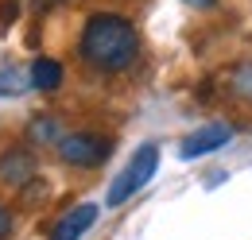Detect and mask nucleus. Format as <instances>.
<instances>
[{
  "label": "nucleus",
  "instance_id": "8",
  "mask_svg": "<svg viewBox=\"0 0 252 240\" xmlns=\"http://www.w3.org/2000/svg\"><path fill=\"white\" fill-rule=\"evenodd\" d=\"M66 132L59 128V120L55 117H35L32 124H28V140L32 144H59Z\"/></svg>",
  "mask_w": 252,
  "mask_h": 240
},
{
  "label": "nucleus",
  "instance_id": "7",
  "mask_svg": "<svg viewBox=\"0 0 252 240\" xmlns=\"http://www.w3.org/2000/svg\"><path fill=\"white\" fill-rule=\"evenodd\" d=\"M28 78H32L35 90L55 93L59 86H63V62H59V59H35L32 70H28Z\"/></svg>",
  "mask_w": 252,
  "mask_h": 240
},
{
  "label": "nucleus",
  "instance_id": "12",
  "mask_svg": "<svg viewBox=\"0 0 252 240\" xmlns=\"http://www.w3.org/2000/svg\"><path fill=\"white\" fill-rule=\"evenodd\" d=\"M183 4H190V8H202V12H206V8H214L218 0H183Z\"/></svg>",
  "mask_w": 252,
  "mask_h": 240
},
{
  "label": "nucleus",
  "instance_id": "6",
  "mask_svg": "<svg viewBox=\"0 0 252 240\" xmlns=\"http://www.w3.org/2000/svg\"><path fill=\"white\" fill-rule=\"evenodd\" d=\"M94 221H97V206H94V202H82V206H74L66 217L55 221L51 240H82L90 229H94Z\"/></svg>",
  "mask_w": 252,
  "mask_h": 240
},
{
  "label": "nucleus",
  "instance_id": "3",
  "mask_svg": "<svg viewBox=\"0 0 252 240\" xmlns=\"http://www.w3.org/2000/svg\"><path fill=\"white\" fill-rule=\"evenodd\" d=\"M55 148H59V159H63L66 167L94 171V167H101L113 155V140L101 136V132H66Z\"/></svg>",
  "mask_w": 252,
  "mask_h": 240
},
{
  "label": "nucleus",
  "instance_id": "9",
  "mask_svg": "<svg viewBox=\"0 0 252 240\" xmlns=\"http://www.w3.org/2000/svg\"><path fill=\"white\" fill-rule=\"evenodd\" d=\"M229 93H233L237 101L252 105V62H241V66L229 74Z\"/></svg>",
  "mask_w": 252,
  "mask_h": 240
},
{
  "label": "nucleus",
  "instance_id": "4",
  "mask_svg": "<svg viewBox=\"0 0 252 240\" xmlns=\"http://www.w3.org/2000/svg\"><path fill=\"white\" fill-rule=\"evenodd\" d=\"M229 140H233V124L214 120V124H202V128H194L187 140H183L179 155H183V159H202V155H214V151H221Z\"/></svg>",
  "mask_w": 252,
  "mask_h": 240
},
{
  "label": "nucleus",
  "instance_id": "11",
  "mask_svg": "<svg viewBox=\"0 0 252 240\" xmlns=\"http://www.w3.org/2000/svg\"><path fill=\"white\" fill-rule=\"evenodd\" d=\"M8 233H12V213H8L4 206H0V240L8 237Z\"/></svg>",
  "mask_w": 252,
  "mask_h": 240
},
{
  "label": "nucleus",
  "instance_id": "1",
  "mask_svg": "<svg viewBox=\"0 0 252 240\" xmlns=\"http://www.w3.org/2000/svg\"><path fill=\"white\" fill-rule=\"evenodd\" d=\"M78 55L97 74H125L140 59V31L117 12H94L78 35Z\"/></svg>",
  "mask_w": 252,
  "mask_h": 240
},
{
  "label": "nucleus",
  "instance_id": "10",
  "mask_svg": "<svg viewBox=\"0 0 252 240\" xmlns=\"http://www.w3.org/2000/svg\"><path fill=\"white\" fill-rule=\"evenodd\" d=\"M16 12H20V0H0V35L16 24Z\"/></svg>",
  "mask_w": 252,
  "mask_h": 240
},
{
  "label": "nucleus",
  "instance_id": "2",
  "mask_svg": "<svg viewBox=\"0 0 252 240\" xmlns=\"http://www.w3.org/2000/svg\"><path fill=\"white\" fill-rule=\"evenodd\" d=\"M156 167H159V148L156 144H140V148L132 151V159H128V167L113 179L109 186V206H125L132 194H140L148 182L156 179Z\"/></svg>",
  "mask_w": 252,
  "mask_h": 240
},
{
  "label": "nucleus",
  "instance_id": "5",
  "mask_svg": "<svg viewBox=\"0 0 252 240\" xmlns=\"http://www.w3.org/2000/svg\"><path fill=\"white\" fill-rule=\"evenodd\" d=\"M35 171H39V163H35L32 148L12 144V148L0 151V182H8V186H28V182L35 179Z\"/></svg>",
  "mask_w": 252,
  "mask_h": 240
}]
</instances>
